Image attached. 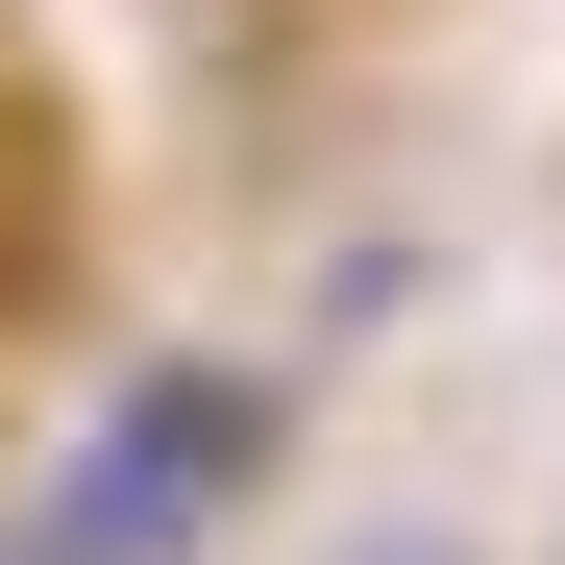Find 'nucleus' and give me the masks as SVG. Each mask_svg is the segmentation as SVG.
<instances>
[{
    "label": "nucleus",
    "mask_w": 565,
    "mask_h": 565,
    "mask_svg": "<svg viewBox=\"0 0 565 565\" xmlns=\"http://www.w3.org/2000/svg\"><path fill=\"white\" fill-rule=\"evenodd\" d=\"M270 492V369H198V344H148L124 394H99V443L50 467V541H99V565H198L222 516Z\"/></svg>",
    "instance_id": "f257e3e1"
},
{
    "label": "nucleus",
    "mask_w": 565,
    "mask_h": 565,
    "mask_svg": "<svg viewBox=\"0 0 565 565\" xmlns=\"http://www.w3.org/2000/svg\"><path fill=\"white\" fill-rule=\"evenodd\" d=\"M320 565H467V541H443V516H344Z\"/></svg>",
    "instance_id": "f03ea898"
},
{
    "label": "nucleus",
    "mask_w": 565,
    "mask_h": 565,
    "mask_svg": "<svg viewBox=\"0 0 565 565\" xmlns=\"http://www.w3.org/2000/svg\"><path fill=\"white\" fill-rule=\"evenodd\" d=\"M0 565H99V541H50V516H0Z\"/></svg>",
    "instance_id": "7ed1b4c3"
}]
</instances>
